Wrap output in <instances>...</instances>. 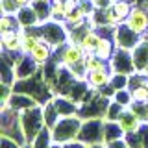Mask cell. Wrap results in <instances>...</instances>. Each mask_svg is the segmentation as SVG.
I'll return each mask as SVG.
<instances>
[{
	"instance_id": "obj_1",
	"label": "cell",
	"mask_w": 148,
	"mask_h": 148,
	"mask_svg": "<svg viewBox=\"0 0 148 148\" xmlns=\"http://www.w3.org/2000/svg\"><path fill=\"white\" fill-rule=\"evenodd\" d=\"M0 135L15 139L17 143L26 146V137L21 126V113L13 109L9 102H2L0 106Z\"/></svg>"
},
{
	"instance_id": "obj_2",
	"label": "cell",
	"mask_w": 148,
	"mask_h": 148,
	"mask_svg": "<svg viewBox=\"0 0 148 148\" xmlns=\"http://www.w3.org/2000/svg\"><path fill=\"white\" fill-rule=\"evenodd\" d=\"M21 126H22V132H24V137H26V145H32L35 141V137L46 128L45 117H43V104L22 111L21 113Z\"/></svg>"
},
{
	"instance_id": "obj_3",
	"label": "cell",
	"mask_w": 148,
	"mask_h": 148,
	"mask_svg": "<svg viewBox=\"0 0 148 148\" xmlns=\"http://www.w3.org/2000/svg\"><path fill=\"white\" fill-rule=\"evenodd\" d=\"M82 117L80 115H72V117H61L58 120V124L50 130L52 132V139L58 145H67L71 141H76L78 133L82 128Z\"/></svg>"
},
{
	"instance_id": "obj_4",
	"label": "cell",
	"mask_w": 148,
	"mask_h": 148,
	"mask_svg": "<svg viewBox=\"0 0 148 148\" xmlns=\"http://www.w3.org/2000/svg\"><path fill=\"white\" fill-rule=\"evenodd\" d=\"M39 32H41V37L43 41H46L48 45L54 46V50H59L61 46H65L69 43V28L65 22H58V21H46L43 24H39Z\"/></svg>"
},
{
	"instance_id": "obj_5",
	"label": "cell",
	"mask_w": 148,
	"mask_h": 148,
	"mask_svg": "<svg viewBox=\"0 0 148 148\" xmlns=\"http://www.w3.org/2000/svg\"><path fill=\"white\" fill-rule=\"evenodd\" d=\"M111 98L102 95V91H91L89 98L80 104V115L82 119H106V111H108Z\"/></svg>"
},
{
	"instance_id": "obj_6",
	"label": "cell",
	"mask_w": 148,
	"mask_h": 148,
	"mask_svg": "<svg viewBox=\"0 0 148 148\" xmlns=\"http://www.w3.org/2000/svg\"><path fill=\"white\" fill-rule=\"evenodd\" d=\"M78 139L85 145H96L104 141V119H83Z\"/></svg>"
},
{
	"instance_id": "obj_7",
	"label": "cell",
	"mask_w": 148,
	"mask_h": 148,
	"mask_svg": "<svg viewBox=\"0 0 148 148\" xmlns=\"http://www.w3.org/2000/svg\"><path fill=\"white\" fill-rule=\"evenodd\" d=\"M85 58H87V52L80 43L69 41L65 46L59 48V61H61V65L67 67V69H72V67H76V65H80V63H85Z\"/></svg>"
},
{
	"instance_id": "obj_8",
	"label": "cell",
	"mask_w": 148,
	"mask_h": 148,
	"mask_svg": "<svg viewBox=\"0 0 148 148\" xmlns=\"http://www.w3.org/2000/svg\"><path fill=\"white\" fill-rule=\"evenodd\" d=\"M109 69H111V72H120V74H128V76H132L133 72H137L135 63H133L132 50L117 48V52L109 59Z\"/></svg>"
},
{
	"instance_id": "obj_9",
	"label": "cell",
	"mask_w": 148,
	"mask_h": 148,
	"mask_svg": "<svg viewBox=\"0 0 148 148\" xmlns=\"http://www.w3.org/2000/svg\"><path fill=\"white\" fill-rule=\"evenodd\" d=\"M143 37L135 34V32L130 28L126 22H122V24H119L117 28L113 30V41L115 45H117V48H126V50H133L135 48V45L141 41Z\"/></svg>"
},
{
	"instance_id": "obj_10",
	"label": "cell",
	"mask_w": 148,
	"mask_h": 148,
	"mask_svg": "<svg viewBox=\"0 0 148 148\" xmlns=\"http://www.w3.org/2000/svg\"><path fill=\"white\" fill-rule=\"evenodd\" d=\"M126 24L141 37L148 35V8H133L126 18Z\"/></svg>"
},
{
	"instance_id": "obj_11",
	"label": "cell",
	"mask_w": 148,
	"mask_h": 148,
	"mask_svg": "<svg viewBox=\"0 0 148 148\" xmlns=\"http://www.w3.org/2000/svg\"><path fill=\"white\" fill-rule=\"evenodd\" d=\"M41 71V67L34 61L30 54H18L15 61V78L17 80H28V78L35 76Z\"/></svg>"
},
{
	"instance_id": "obj_12",
	"label": "cell",
	"mask_w": 148,
	"mask_h": 148,
	"mask_svg": "<svg viewBox=\"0 0 148 148\" xmlns=\"http://www.w3.org/2000/svg\"><path fill=\"white\" fill-rule=\"evenodd\" d=\"M52 102L58 109L59 117H72V115H78V111H80V104L67 95H56Z\"/></svg>"
},
{
	"instance_id": "obj_13",
	"label": "cell",
	"mask_w": 148,
	"mask_h": 148,
	"mask_svg": "<svg viewBox=\"0 0 148 148\" xmlns=\"http://www.w3.org/2000/svg\"><path fill=\"white\" fill-rule=\"evenodd\" d=\"M21 39H22V46H21V52L22 54H30L32 50L35 48L37 45L43 41L41 37V32H39V26H34V28H22L21 30Z\"/></svg>"
},
{
	"instance_id": "obj_14",
	"label": "cell",
	"mask_w": 148,
	"mask_h": 148,
	"mask_svg": "<svg viewBox=\"0 0 148 148\" xmlns=\"http://www.w3.org/2000/svg\"><path fill=\"white\" fill-rule=\"evenodd\" d=\"M117 122L120 124V128H122L124 133H133V132H137V130L143 126L141 117H139V115L132 108H126V109H124L122 113H120V117H119Z\"/></svg>"
},
{
	"instance_id": "obj_15",
	"label": "cell",
	"mask_w": 148,
	"mask_h": 148,
	"mask_svg": "<svg viewBox=\"0 0 148 148\" xmlns=\"http://www.w3.org/2000/svg\"><path fill=\"white\" fill-rule=\"evenodd\" d=\"M133 63H135L137 72H145L148 69V37H143L132 50Z\"/></svg>"
},
{
	"instance_id": "obj_16",
	"label": "cell",
	"mask_w": 148,
	"mask_h": 148,
	"mask_svg": "<svg viewBox=\"0 0 148 148\" xmlns=\"http://www.w3.org/2000/svg\"><path fill=\"white\" fill-rule=\"evenodd\" d=\"M111 69H100V71H92L87 74V85L91 87V91H100L106 85H109L111 82Z\"/></svg>"
},
{
	"instance_id": "obj_17",
	"label": "cell",
	"mask_w": 148,
	"mask_h": 148,
	"mask_svg": "<svg viewBox=\"0 0 148 148\" xmlns=\"http://www.w3.org/2000/svg\"><path fill=\"white\" fill-rule=\"evenodd\" d=\"M0 45H2V52L22 54L21 52V46H22L21 30L18 32H6V34H0Z\"/></svg>"
},
{
	"instance_id": "obj_18",
	"label": "cell",
	"mask_w": 148,
	"mask_h": 148,
	"mask_svg": "<svg viewBox=\"0 0 148 148\" xmlns=\"http://www.w3.org/2000/svg\"><path fill=\"white\" fill-rule=\"evenodd\" d=\"M17 18H18L21 28H34V26L41 24V18H39V15H37V9L34 8V4L18 9V11H17Z\"/></svg>"
},
{
	"instance_id": "obj_19",
	"label": "cell",
	"mask_w": 148,
	"mask_h": 148,
	"mask_svg": "<svg viewBox=\"0 0 148 148\" xmlns=\"http://www.w3.org/2000/svg\"><path fill=\"white\" fill-rule=\"evenodd\" d=\"M9 104H11V108L17 109L18 113H22V111H26V109H32V108H35V106H41L34 96L24 95V92H15V91H13L11 98H9Z\"/></svg>"
},
{
	"instance_id": "obj_20",
	"label": "cell",
	"mask_w": 148,
	"mask_h": 148,
	"mask_svg": "<svg viewBox=\"0 0 148 148\" xmlns=\"http://www.w3.org/2000/svg\"><path fill=\"white\" fill-rule=\"evenodd\" d=\"M115 52H117V45H115V41H113V35H109V34L104 35V34H102L100 43H98V46H96L95 54L98 56V58H102L104 61L109 63V59L113 58Z\"/></svg>"
},
{
	"instance_id": "obj_21",
	"label": "cell",
	"mask_w": 148,
	"mask_h": 148,
	"mask_svg": "<svg viewBox=\"0 0 148 148\" xmlns=\"http://www.w3.org/2000/svg\"><path fill=\"white\" fill-rule=\"evenodd\" d=\"M30 56L34 58V61L39 65V67H45V65L52 59V56H54V46L48 45L46 41H41V43L30 52Z\"/></svg>"
},
{
	"instance_id": "obj_22",
	"label": "cell",
	"mask_w": 148,
	"mask_h": 148,
	"mask_svg": "<svg viewBox=\"0 0 148 148\" xmlns=\"http://www.w3.org/2000/svg\"><path fill=\"white\" fill-rule=\"evenodd\" d=\"M100 37H102V34L96 30V28H89V30L85 32V35L82 37L80 45L85 48L87 54H92L96 50V46H98V43H100Z\"/></svg>"
},
{
	"instance_id": "obj_23",
	"label": "cell",
	"mask_w": 148,
	"mask_h": 148,
	"mask_svg": "<svg viewBox=\"0 0 148 148\" xmlns=\"http://www.w3.org/2000/svg\"><path fill=\"white\" fill-rule=\"evenodd\" d=\"M126 133L122 132L120 124L117 120H104V141H115V139H122Z\"/></svg>"
},
{
	"instance_id": "obj_24",
	"label": "cell",
	"mask_w": 148,
	"mask_h": 148,
	"mask_svg": "<svg viewBox=\"0 0 148 148\" xmlns=\"http://www.w3.org/2000/svg\"><path fill=\"white\" fill-rule=\"evenodd\" d=\"M43 117H45V124H46V128H48V130H52L56 124H58V120L61 119L52 100H48V102H45V104H43Z\"/></svg>"
},
{
	"instance_id": "obj_25",
	"label": "cell",
	"mask_w": 148,
	"mask_h": 148,
	"mask_svg": "<svg viewBox=\"0 0 148 148\" xmlns=\"http://www.w3.org/2000/svg\"><path fill=\"white\" fill-rule=\"evenodd\" d=\"M22 30L18 24L17 15H2L0 17V34H6V32H18Z\"/></svg>"
},
{
	"instance_id": "obj_26",
	"label": "cell",
	"mask_w": 148,
	"mask_h": 148,
	"mask_svg": "<svg viewBox=\"0 0 148 148\" xmlns=\"http://www.w3.org/2000/svg\"><path fill=\"white\" fill-rule=\"evenodd\" d=\"M54 139H52V132L48 128H45L39 135L35 137V141L30 145V148H52Z\"/></svg>"
},
{
	"instance_id": "obj_27",
	"label": "cell",
	"mask_w": 148,
	"mask_h": 148,
	"mask_svg": "<svg viewBox=\"0 0 148 148\" xmlns=\"http://www.w3.org/2000/svg\"><path fill=\"white\" fill-rule=\"evenodd\" d=\"M108 67H109V63L104 61L102 58H98L95 52H92V54H87V58H85V69H87V72L100 71V69H108Z\"/></svg>"
},
{
	"instance_id": "obj_28",
	"label": "cell",
	"mask_w": 148,
	"mask_h": 148,
	"mask_svg": "<svg viewBox=\"0 0 148 148\" xmlns=\"http://www.w3.org/2000/svg\"><path fill=\"white\" fill-rule=\"evenodd\" d=\"M109 85L113 87L115 91H119V89H128V85H130V76H128V74H120V72H113V74H111Z\"/></svg>"
},
{
	"instance_id": "obj_29",
	"label": "cell",
	"mask_w": 148,
	"mask_h": 148,
	"mask_svg": "<svg viewBox=\"0 0 148 148\" xmlns=\"http://www.w3.org/2000/svg\"><path fill=\"white\" fill-rule=\"evenodd\" d=\"M124 109H126L124 106H120L117 100H113V98H111L109 106H108V111H106V119H104V120H119L120 113H122Z\"/></svg>"
},
{
	"instance_id": "obj_30",
	"label": "cell",
	"mask_w": 148,
	"mask_h": 148,
	"mask_svg": "<svg viewBox=\"0 0 148 148\" xmlns=\"http://www.w3.org/2000/svg\"><path fill=\"white\" fill-rule=\"evenodd\" d=\"M113 100H117L120 106H124V108H130V106L133 104V95H132L130 89H119V91H115Z\"/></svg>"
},
{
	"instance_id": "obj_31",
	"label": "cell",
	"mask_w": 148,
	"mask_h": 148,
	"mask_svg": "<svg viewBox=\"0 0 148 148\" xmlns=\"http://www.w3.org/2000/svg\"><path fill=\"white\" fill-rule=\"evenodd\" d=\"M133 95V102H141V104H148V89L146 85L143 83V85L139 87H133V89H130Z\"/></svg>"
},
{
	"instance_id": "obj_32",
	"label": "cell",
	"mask_w": 148,
	"mask_h": 148,
	"mask_svg": "<svg viewBox=\"0 0 148 148\" xmlns=\"http://www.w3.org/2000/svg\"><path fill=\"white\" fill-rule=\"evenodd\" d=\"M0 9H2V15H17L21 8L15 0H0Z\"/></svg>"
},
{
	"instance_id": "obj_33",
	"label": "cell",
	"mask_w": 148,
	"mask_h": 148,
	"mask_svg": "<svg viewBox=\"0 0 148 148\" xmlns=\"http://www.w3.org/2000/svg\"><path fill=\"white\" fill-rule=\"evenodd\" d=\"M139 130L133 132V133H126V135H124V139L128 141L130 148H143V137H141V132H139Z\"/></svg>"
},
{
	"instance_id": "obj_34",
	"label": "cell",
	"mask_w": 148,
	"mask_h": 148,
	"mask_svg": "<svg viewBox=\"0 0 148 148\" xmlns=\"http://www.w3.org/2000/svg\"><path fill=\"white\" fill-rule=\"evenodd\" d=\"M135 113L141 117L143 122H148V104H141V102H133L132 106H130Z\"/></svg>"
},
{
	"instance_id": "obj_35",
	"label": "cell",
	"mask_w": 148,
	"mask_h": 148,
	"mask_svg": "<svg viewBox=\"0 0 148 148\" xmlns=\"http://www.w3.org/2000/svg\"><path fill=\"white\" fill-rule=\"evenodd\" d=\"M0 148H26L24 145H21V143H17L15 139H9V137H4L0 135Z\"/></svg>"
},
{
	"instance_id": "obj_36",
	"label": "cell",
	"mask_w": 148,
	"mask_h": 148,
	"mask_svg": "<svg viewBox=\"0 0 148 148\" xmlns=\"http://www.w3.org/2000/svg\"><path fill=\"white\" fill-rule=\"evenodd\" d=\"M106 148H130L128 145V141L126 139H115V141H109V143H106Z\"/></svg>"
},
{
	"instance_id": "obj_37",
	"label": "cell",
	"mask_w": 148,
	"mask_h": 148,
	"mask_svg": "<svg viewBox=\"0 0 148 148\" xmlns=\"http://www.w3.org/2000/svg\"><path fill=\"white\" fill-rule=\"evenodd\" d=\"M65 148H89V145H85V143H82L80 139H76V141H71L67 143V145H63Z\"/></svg>"
},
{
	"instance_id": "obj_38",
	"label": "cell",
	"mask_w": 148,
	"mask_h": 148,
	"mask_svg": "<svg viewBox=\"0 0 148 148\" xmlns=\"http://www.w3.org/2000/svg\"><path fill=\"white\" fill-rule=\"evenodd\" d=\"M18 4V8H26V6H32L34 4V0H15Z\"/></svg>"
},
{
	"instance_id": "obj_39",
	"label": "cell",
	"mask_w": 148,
	"mask_h": 148,
	"mask_svg": "<svg viewBox=\"0 0 148 148\" xmlns=\"http://www.w3.org/2000/svg\"><path fill=\"white\" fill-rule=\"evenodd\" d=\"M89 148H106V143H96V145H89Z\"/></svg>"
},
{
	"instance_id": "obj_40",
	"label": "cell",
	"mask_w": 148,
	"mask_h": 148,
	"mask_svg": "<svg viewBox=\"0 0 148 148\" xmlns=\"http://www.w3.org/2000/svg\"><path fill=\"white\" fill-rule=\"evenodd\" d=\"M52 4H59V2H65V0H50Z\"/></svg>"
},
{
	"instance_id": "obj_41",
	"label": "cell",
	"mask_w": 148,
	"mask_h": 148,
	"mask_svg": "<svg viewBox=\"0 0 148 148\" xmlns=\"http://www.w3.org/2000/svg\"><path fill=\"white\" fill-rule=\"evenodd\" d=\"M34 2H50V0H34Z\"/></svg>"
},
{
	"instance_id": "obj_42",
	"label": "cell",
	"mask_w": 148,
	"mask_h": 148,
	"mask_svg": "<svg viewBox=\"0 0 148 148\" xmlns=\"http://www.w3.org/2000/svg\"><path fill=\"white\" fill-rule=\"evenodd\" d=\"M145 72H146V74H148V69H146V71H145Z\"/></svg>"
},
{
	"instance_id": "obj_43",
	"label": "cell",
	"mask_w": 148,
	"mask_h": 148,
	"mask_svg": "<svg viewBox=\"0 0 148 148\" xmlns=\"http://www.w3.org/2000/svg\"><path fill=\"white\" fill-rule=\"evenodd\" d=\"M92 2H95V0H92Z\"/></svg>"
},
{
	"instance_id": "obj_44",
	"label": "cell",
	"mask_w": 148,
	"mask_h": 148,
	"mask_svg": "<svg viewBox=\"0 0 148 148\" xmlns=\"http://www.w3.org/2000/svg\"><path fill=\"white\" fill-rule=\"evenodd\" d=\"M146 37H148V35H146Z\"/></svg>"
}]
</instances>
